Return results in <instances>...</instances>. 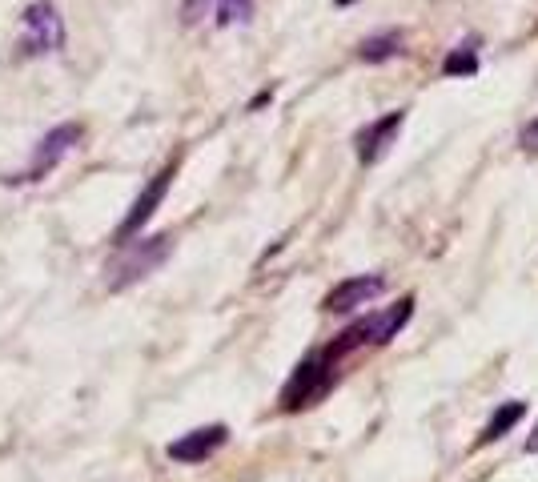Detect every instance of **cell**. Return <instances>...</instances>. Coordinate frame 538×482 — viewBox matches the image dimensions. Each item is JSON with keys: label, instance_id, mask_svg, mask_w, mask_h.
I'll return each mask as SVG.
<instances>
[{"label": "cell", "instance_id": "obj_10", "mask_svg": "<svg viewBox=\"0 0 538 482\" xmlns=\"http://www.w3.org/2000/svg\"><path fill=\"white\" fill-rule=\"evenodd\" d=\"M522 414H526V402H506V406H498V410H494V418L482 426V434H478V446H486V442L502 438L506 430H514V426L522 422Z\"/></svg>", "mask_w": 538, "mask_h": 482}, {"label": "cell", "instance_id": "obj_3", "mask_svg": "<svg viewBox=\"0 0 538 482\" xmlns=\"http://www.w3.org/2000/svg\"><path fill=\"white\" fill-rule=\"evenodd\" d=\"M330 358H306L298 370H294V378L286 382V390H282V406L286 410H302V406H310L326 386H330Z\"/></svg>", "mask_w": 538, "mask_h": 482}, {"label": "cell", "instance_id": "obj_9", "mask_svg": "<svg viewBox=\"0 0 538 482\" xmlns=\"http://www.w3.org/2000/svg\"><path fill=\"white\" fill-rule=\"evenodd\" d=\"M410 314H414V302H410V298H402L398 306H390V310H382V314L366 318V322H362V330H366V342L382 346V342L398 338V330L410 322Z\"/></svg>", "mask_w": 538, "mask_h": 482}, {"label": "cell", "instance_id": "obj_2", "mask_svg": "<svg viewBox=\"0 0 538 482\" xmlns=\"http://www.w3.org/2000/svg\"><path fill=\"white\" fill-rule=\"evenodd\" d=\"M21 25H25V53L45 57V53L65 49V21L57 17V9L49 5V0H37Z\"/></svg>", "mask_w": 538, "mask_h": 482}, {"label": "cell", "instance_id": "obj_5", "mask_svg": "<svg viewBox=\"0 0 538 482\" xmlns=\"http://www.w3.org/2000/svg\"><path fill=\"white\" fill-rule=\"evenodd\" d=\"M169 185H173V165H169V169H161V173H157V177H153V181L141 189V197L133 201V209L125 213V221L117 225V241H129V237H133V233H137V229H141V225H145V221L157 213V205L165 201Z\"/></svg>", "mask_w": 538, "mask_h": 482}, {"label": "cell", "instance_id": "obj_6", "mask_svg": "<svg viewBox=\"0 0 538 482\" xmlns=\"http://www.w3.org/2000/svg\"><path fill=\"white\" fill-rule=\"evenodd\" d=\"M229 438L225 426H201V430H189L185 438L169 442V458L173 462H205L213 450H221Z\"/></svg>", "mask_w": 538, "mask_h": 482}, {"label": "cell", "instance_id": "obj_11", "mask_svg": "<svg viewBox=\"0 0 538 482\" xmlns=\"http://www.w3.org/2000/svg\"><path fill=\"white\" fill-rule=\"evenodd\" d=\"M398 53H402V37L398 33H382V37L362 41V61H390Z\"/></svg>", "mask_w": 538, "mask_h": 482}, {"label": "cell", "instance_id": "obj_14", "mask_svg": "<svg viewBox=\"0 0 538 482\" xmlns=\"http://www.w3.org/2000/svg\"><path fill=\"white\" fill-rule=\"evenodd\" d=\"M522 149H530V153H538V121H530V125L522 129Z\"/></svg>", "mask_w": 538, "mask_h": 482}, {"label": "cell", "instance_id": "obj_13", "mask_svg": "<svg viewBox=\"0 0 538 482\" xmlns=\"http://www.w3.org/2000/svg\"><path fill=\"white\" fill-rule=\"evenodd\" d=\"M249 17H253V0H221V9H217L221 25H245Z\"/></svg>", "mask_w": 538, "mask_h": 482}, {"label": "cell", "instance_id": "obj_8", "mask_svg": "<svg viewBox=\"0 0 538 482\" xmlns=\"http://www.w3.org/2000/svg\"><path fill=\"white\" fill-rule=\"evenodd\" d=\"M402 121H406V113H386L382 121L366 125V129L358 133V157H362L366 165H370V161H378V157H386V149L394 145V137H398Z\"/></svg>", "mask_w": 538, "mask_h": 482}, {"label": "cell", "instance_id": "obj_7", "mask_svg": "<svg viewBox=\"0 0 538 482\" xmlns=\"http://www.w3.org/2000/svg\"><path fill=\"white\" fill-rule=\"evenodd\" d=\"M382 290H386V282L374 278V274H370V278H350V282H342V286H334V290L326 294V310H330V314H350V310L374 302Z\"/></svg>", "mask_w": 538, "mask_h": 482}, {"label": "cell", "instance_id": "obj_1", "mask_svg": "<svg viewBox=\"0 0 538 482\" xmlns=\"http://www.w3.org/2000/svg\"><path fill=\"white\" fill-rule=\"evenodd\" d=\"M173 250V237H145V241H121V254L105 266V282L109 290H125L141 278H149Z\"/></svg>", "mask_w": 538, "mask_h": 482}, {"label": "cell", "instance_id": "obj_12", "mask_svg": "<svg viewBox=\"0 0 538 482\" xmlns=\"http://www.w3.org/2000/svg\"><path fill=\"white\" fill-rule=\"evenodd\" d=\"M474 69H478V53H474V45H458V49L446 57V65H442L446 77H470Z\"/></svg>", "mask_w": 538, "mask_h": 482}, {"label": "cell", "instance_id": "obj_15", "mask_svg": "<svg viewBox=\"0 0 538 482\" xmlns=\"http://www.w3.org/2000/svg\"><path fill=\"white\" fill-rule=\"evenodd\" d=\"M201 9H205V0H189V5H185V21H189V25H193V21H197V13H201Z\"/></svg>", "mask_w": 538, "mask_h": 482}, {"label": "cell", "instance_id": "obj_16", "mask_svg": "<svg viewBox=\"0 0 538 482\" xmlns=\"http://www.w3.org/2000/svg\"><path fill=\"white\" fill-rule=\"evenodd\" d=\"M526 454H538V422H534V430H530V438H526Z\"/></svg>", "mask_w": 538, "mask_h": 482}, {"label": "cell", "instance_id": "obj_4", "mask_svg": "<svg viewBox=\"0 0 538 482\" xmlns=\"http://www.w3.org/2000/svg\"><path fill=\"white\" fill-rule=\"evenodd\" d=\"M77 141H81V125H57V129L37 145V153H33L29 169L21 173V181H41L49 169H57V161H61Z\"/></svg>", "mask_w": 538, "mask_h": 482}]
</instances>
